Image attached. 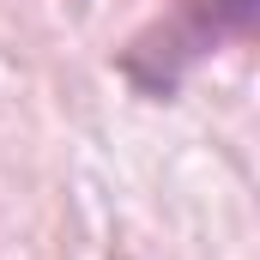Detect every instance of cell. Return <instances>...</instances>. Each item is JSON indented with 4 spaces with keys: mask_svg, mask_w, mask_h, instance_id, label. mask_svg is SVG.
<instances>
[{
    "mask_svg": "<svg viewBox=\"0 0 260 260\" xmlns=\"http://www.w3.org/2000/svg\"><path fill=\"white\" fill-rule=\"evenodd\" d=\"M254 18H260V0H176L121 49V73L133 91L170 97L206 55L254 37Z\"/></svg>",
    "mask_w": 260,
    "mask_h": 260,
    "instance_id": "cell-1",
    "label": "cell"
}]
</instances>
